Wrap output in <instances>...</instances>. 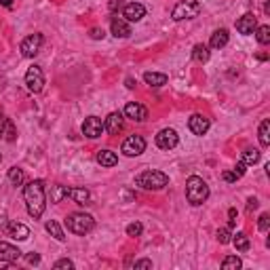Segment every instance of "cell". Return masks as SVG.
Masks as SVG:
<instances>
[{
	"mask_svg": "<svg viewBox=\"0 0 270 270\" xmlns=\"http://www.w3.org/2000/svg\"><path fill=\"white\" fill-rule=\"evenodd\" d=\"M144 15H146V7L139 2H129V4H125V9H122V17H125L127 21H139V19H144Z\"/></svg>",
	"mask_w": 270,
	"mask_h": 270,
	"instance_id": "9a60e30c",
	"label": "cell"
},
{
	"mask_svg": "<svg viewBox=\"0 0 270 270\" xmlns=\"http://www.w3.org/2000/svg\"><path fill=\"white\" fill-rule=\"evenodd\" d=\"M199 13H201L199 0H180L171 11V17L175 21H182V19H194V17H199Z\"/></svg>",
	"mask_w": 270,
	"mask_h": 270,
	"instance_id": "5b68a950",
	"label": "cell"
},
{
	"mask_svg": "<svg viewBox=\"0 0 270 270\" xmlns=\"http://www.w3.org/2000/svg\"><path fill=\"white\" fill-rule=\"evenodd\" d=\"M68 196L70 199H74L76 205H87L91 201V192L84 188H68Z\"/></svg>",
	"mask_w": 270,
	"mask_h": 270,
	"instance_id": "ffe728a7",
	"label": "cell"
},
{
	"mask_svg": "<svg viewBox=\"0 0 270 270\" xmlns=\"http://www.w3.org/2000/svg\"><path fill=\"white\" fill-rule=\"evenodd\" d=\"M230 243H235V247L238 251H247L249 249V238H247L245 232H238V235H235V238H232Z\"/></svg>",
	"mask_w": 270,
	"mask_h": 270,
	"instance_id": "83f0119b",
	"label": "cell"
},
{
	"mask_svg": "<svg viewBox=\"0 0 270 270\" xmlns=\"http://www.w3.org/2000/svg\"><path fill=\"white\" fill-rule=\"evenodd\" d=\"M40 262V255L38 253H30L28 255V264H38Z\"/></svg>",
	"mask_w": 270,
	"mask_h": 270,
	"instance_id": "b9f144b4",
	"label": "cell"
},
{
	"mask_svg": "<svg viewBox=\"0 0 270 270\" xmlns=\"http://www.w3.org/2000/svg\"><path fill=\"white\" fill-rule=\"evenodd\" d=\"M0 4H4V7H11V4H13V0H0Z\"/></svg>",
	"mask_w": 270,
	"mask_h": 270,
	"instance_id": "bcb514c9",
	"label": "cell"
},
{
	"mask_svg": "<svg viewBox=\"0 0 270 270\" xmlns=\"http://www.w3.org/2000/svg\"><path fill=\"white\" fill-rule=\"evenodd\" d=\"M23 199H26V207H28L30 216H32L34 219L42 218L45 207H47L45 182H42V180H32L26 188H23Z\"/></svg>",
	"mask_w": 270,
	"mask_h": 270,
	"instance_id": "6da1fadb",
	"label": "cell"
},
{
	"mask_svg": "<svg viewBox=\"0 0 270 270\" xmlns=\"http://www.w3.org/2000/svg\"><path fill=\"white\" fill-rule=\"evenodd\" d=\"M26 84L32 93H40L42 87H45V74H42L40 66H32L26 72Z\"/></svg>",
	"mask_w": 270,
	"mask_h": 270,
	"instance_id": "52a82bcc",
	"label": "cell"
},
{
	"mask_svg": "<svg viewBox=\"0 0 270 270\" xmlns=\"http://www.w3.org/2000/svg\"><path fill=\"white\" fill-rule=\"evenodd\" d=\"M21 257V251L13 245L0 241V262H17Z\"/></svg>",
	"mask_w": 270,
	"mask_h": 270,
	"instance_id": "ac0fdd59",
	"label": "cell"
},
{
	"mask_svg": "<svg viewBox=\"0 0 270 270\" xmlns=\"http://www.w3.org/2000/svg\"><path fill=\"white\" fill-rule=\"evenodd\" d=\"M0 161H2V154H0Z\"/></svg>",
	"mask_w": 270,
	"mask_h": 270,
	"instance_id": "7dc6e473",
	"label": "cell"
},
{
	"mask_svg": "<svg viewBox=\"0 0 270 270\" xmlns=\"http://www.w3.org/2000/svg\"><path fill=\"white\" fill-rule=\"evenodd\" d=\"M188 129L192 131L194 135H205L209 131V118L202 114H192L188 120Z\"/></svg>",
	"mask_w": 270,
	"mask_h": 270,
	"instance_id": "4fadbf2b",
	"label": "cell"
},
{
	"mask_svg": "<svg viewBox=\"0 0 270 270\" xmlns=\"http://www.w3.org/2000/svg\"><path fill=\"white\" fill-rule=\"evenodd\" d=\"M55 268H57V270H61V268L72 270V268H74V262H70V260H59V262H55Z\"/></svg>",
	"mask_w": 270,
	"mask_h": 270,
	"instance_id": "8d00e7d4",
	"label": "cell"
},
{
	"mask_svg": "<svg viewBox=\"0 0 270 270\" xmlns=\"http://www.w3.org/2000/svg\"><path fill=\"white\" fill-rule=\"evenodd\" d=\"M255 28H257V19H255V15H243V17H238L236 19V30H238V34H243V36H249V34H253L255 32Z\"/></svg>",
	"mask_w": 270,
	"mask_h": 270,
	"instance_id": "2e32d148",
	"label": "cell"
},
{
	"mask_svg": "<svg viewBox=\"0 0 270 270\" xmlns=\"http://www.w3.org/2000/svg\"><path fill=\"white\" fill-rule=\"evenodd\" d=\"M245 169H247V165H245V163H236V167H235V173H236L238 177H243V175H245Z\"/></svg>",
	"mask_w": 270,
	"mask_h": 270,
	"instance_id": "ab89813d",
	"label": "cell"
},
{
	"mask_svg": "<svg viewBox=\"0 0 270 270\" xmlns=\"http://www.w3.org/2000/svg\"><path fill=\"white\" fill-rule=\"evenodd\" d=\"M45 228H47L49 235L55 236L57 241H66V235H64V230H61V226H59L57 222H53V219H51V222H47V224H45Z\"/></svg>",
	"mask_w": 270,
	"mask_h": 270,
	"instance_id": "d4e9b609",
	"label": "cell"
},
{
	"mask_svg": "<svg viewBox=\"0 0 270 270\" xmlns=\"http://www.w3.org/2000/svg\"><path fill=\"white\" fill-rule=\"evenodd\" d=\"M228 45V30H216V32L211 34V40H209V47L211 49H224Z\"/></svg>",
	"mask_w": 270,
	"mask_h": 270,
	"instance_id": "44dd1931",
	"label": "cell"
},
{
	"mask_svg": "<svg viewBox=\"0 0 270 270\" xmlns=\"http://www.w3.org/2000/svg\"><path fill=\"white\" fill-rule=\"evenodd\" d=\"M257 228H260L262 232H268V228H270V216L268 213H262L260 216V219H257Z\"/></svg>",
	"mask_w": 270,
	"mask_h": 270,
	"instance_id": "e575fe53",
	"label": "cell"
},
{
	"mask_svg": "<svg viewBox=\"0 0 270 270\" xmlns=\"http://www.w3.org/2000/svg\"><path fill=\"white\" fill-rule=\"evenodd\" d=\"M228 218L230 219H236V209H228Z\"/></svg>",
	"mask_w": 270,
	"mask_h": 270,
	"instance_id": "ee69618b",
	"label": "cell"
},
{
	"mask_svg": "<svg viewBox=\"0 0 270 270\" xmlns=\"http://www.w3.org/2000/svg\"><path fill=\"white\" fill-rule=\"evenodd\" d=\"M122 154L125 156H139L146 150V139L142 135H129V137L122 142Z\"/></svg>",
	"mask_w": 270,
	"mask_h": 270,
	"instance_id": "8992f818",
	"label": "cell"
},
{
	"mask_svg": "<svg viewBox=\"0 0 270 270\" xmlns=\"http://www.w3.org/2000/svg\"><path fill=\"white\" fill-rule=\"evenodd\" d=\"M135 184L144 190H163L169 184V177L165 175L163 171L148 169V171H144V173H139L137 177H135Z\"/></svg>",
	"mask_w": 270,
	"mask_h": 270,
	"instance_id": "3957f363",
	"label": "cell"
},
{
	"mask_svg": "<svg viewBox=\"0 0 270 270\" xmlns=\"http://www.w3.org/2000/svg\"><path fill=\"white\" fill-rule=\"evenodd\" d=\"M255 38H257L260 45H268V42H270V26L255 28Z\"/></svg>",
	"mask_w": 270,
	"mask_h": 270,
	"instance_id": "f546056e",
	"label": "cell"
},
{
	"mask_svg": "<svg viewBox=\"0 0 270 270\" xmlns=\"http://www.w3.org/2000/svg\"><path fill=\"white\" fill-rule=\"evenodd\" d=\"M142 230H144L142 224H139V222H133V224L127 226V236H139V235H142Z\"/></svg>",
	"mask_w": 270,
	"mask_h": 270,
	"instance_id": "836d02e7",
	"label": "cell"
},
{
	"mask_svg": "<svg viewBox=\"0 0 270 270\" xmlns=\"http://www.w3.org/2000/svg\"><path fill=\"white\" fill-rule=\"evenodd\" d=\"M9 182L13 184V186H21L23 184V171L19 167H11L9 169Z\"/></svg>",
	"mask_w": 270,
	"mask_h": 270,
	"instance_id": "4dcf8cb0",
	"label": "cell"
},
{
	"mask_svg": "<svg viewBox=\"0 0 270 270\" xmlns=\"http://www.w3.org/2000/svg\"><path fill=\"white\" fill-rule=\"evenodd\" d=\"M135 268H152V262L150 260H137L135 262Z\"/></svg>",
	"mask_w": 270,
	"mask_h": 270,
	"instance_id": "60d3db41",
	"label": "cell"
},
{
	"mask_svg": "<svg viewBox=\"0 0 270 270\" xmlns=\"http://www.w3.org/2000/svg\"><path fill=\"white\" fill-rule=\"evenodd\" d=\"M257 161H260V150H245L243 152V154H241V163H245V165H247V167H249V165H255Z\"/></svg>",
	"mask_w": 270,
	"mask_h": 270,
	"instance_id": "484cf974",
	"label": "cell"
},
{
	"mask_svg": "<svg viewBox=\"0 0 270 270\" xmlns=\"http://www.w3.org/2000/svg\"><path fill=\"white\" fill-rule=\"evenodd\" d=\"M40 47H42V34H30L21 40L19 49H21L23 57H34V55H38Z\"/></svg>",
	"mask_w": 270,
	"mask_h": 270,
	"instance_id": "ba28073f",
	"label": "cell"
},
{
	"mask_svg": "<svg viewBox=\"0 0 270 270\" xmlns=\"http://www.w3.org/2000/svg\"><path fill=\"white\" fill-rule=\"evenodd\" d=\"M95 158L101 167H114V165L118 163V156H116V152H112V150H100Z\"/></svg>",
	"mask_w": 270,
	"mask_h": 270,
	"instance_id": "7402d4cb",
	"label": "cell"
},
{
	"mask_svg": "<svg viewBox=\"0 0 270 270\" xmlns=\"http://www.w3.org/2000/svg\"><path fill=\"white\" fill-rule=\"evenodd\" d=\"M192 57H194V61H199V64H205V61H209V57H211L209 47H207V45H194Z\"/></svg>",
	"mask_w": 270,
	"mask_h": 270,
	"instance_id": "cb8c5ba5",
	"label": "cell"
},
{
	"mask_svg": "<svg viewBox=\"0 0 270 270\" xmlns=\"http://www.w3.org/2000/svg\"><path fill=\"white\" fill-rule=\"evenodd\" d=\"M66 226L70 232L83 236V235H87V232L93 230L95 219H93V216H89V213H72V216H68Z\"/></svg>",
	"mask_w": 270,
	"mask_h": 270,
	"instance_id": "277c9868",
	"label": "cell"
},
{
	"mask_svg": "<svg viewBox=\"0 0 270 270\" xmlns=\"http://www.w3.org/2000/svg\"><path fill=\"white\" fill-rule=\"evenodd\" d=\"M122 114H125L127 118H131L133 122H144L146 118H148V110H146V106H142V103H137V101L127 103Z\"/></svg>",
	"mask_w": 270,
	"mask_h": 270,
	"instance_id": "8fae6325",
	"label": "cell"
},
{
	"mask_svg": "<svg viewBox=\"0 0 270 270\" xmlns=\"http://www.w3.org/2000/svg\"><path fill=\"white\" fill-rule=\"evenodd\" d=\"M241 266H243V262H241V257H236V255H228V257H224V262H222L224 270H238Z\"/></svg>",
	"mask_w": 270,
	"mask_h": 270,
	"instance_id": "f1b7e54d",
	"label": "cell"
},
{
	"mask_svg": "<svg viewBox=\"0 0 270 270\" xmlns=\"http://www.w3.org/2000/svg\"><path fill=\"white\" fill-rule=\"evenodd\" d=\"M51 199L53 202H61V199H68V186H55Z\"/></svg>",
	"mask_w": 270,
	"mask_h": 270,
	"instance_id": "1f68e13d",
	"label": "cell"
},
{
	"mask_svg": "<svg viewBox=\"0 0 270 270\" xmlns=\"http://www.w3.org/2000/svg\"><path fill=\"white\" fill-rule=\"evenodd\" d=\"M253 209H257V201L255 199H249L247 201V211H253Z\"/></svg>",
	"mask_w": 270,
	"mask_h": 270,
	"instance_id": "7bdbcfd3",
	"label": "cell"
},
{
	"mask_svg": "<svg viewBox=\"0 0 270 270\" xmlns=\"http://www.w3.org/2000/svg\"><path fill=\"white\" fill-rule=\"evenodd\" d=\"M0 226H2L4 230L9 232L13 238H17V241H26V238L30 236V228L28 226H23L19 222H4V218L0 219Z\"/></svg>",
	"mask_w": 270,
	"mask_h": 270,
	"instance_id": "9c48e42d",
	"label": "cell"
},
{
	"mask_svg": "<svg viewBox=\"0 0 270 270\" xmlns=\"http://www.w3.org/2000/svg\"><path fill=\"white\" fill-rule=\"evenodd\" d=\"M15 127L13 122H11L9 118H4L2 114H0V139H7V142H13L15 139Z\"/></svg>",
	"mask_w": 270,
	"mask_h": 270,
	"instance_id": "d6986e66",
	"label": "cell"
},
{
	"mask_svg": "<svg viewBox=\"0 0 270 270\" xmlns=\"http://www.w3.org/2000/svg\"><path fill=\"white\" fill-rule=\"evenodd\" d=\"M186 199L190 205L199 207L209 199V186L205 184V180L199 175H190L186 182Z\"/></svg>",
	"mask_w": 270,
	"mask_h": 270,
	"instance_id": "7a4b0ae2",
	"label": "cell"
},
{
	"mask_svg": "<svg viewBox=\"0 0 270 270\" xmlns=\"http://www.w3.org/2000/svg\"><path fill=\"white\" fill-rule=\"evenodd\" d=\"M156 146L161 150H173L177 146V133L173 131V129H163V131H158Z\"/></svg>",
	"mask_w": 270,
	"mask_h": 270,
	"instance_id": "30bf717a",
	"label": "cell"
},
{
	"mask_svg": "<svg viewBox=\"0 0 270 270\" xmlns=\"http://www.w3.org/2000/svg\"><path fill=\"white\" fill-rule=\"evenodd\" d=\"M218 241L222 243V245H228V243L232 241V232H230V228H219V230H218Z\"/></svg>",
	"mask_w": 270,
	"mask_h": 270,
	"instance_id": "d6a6232c",
	"label": "cell"
},
{
	"mask_svg": "<svg viewBox=\"0 0 270 270\" xmlns=\"http://www.w3.org/2000/svg\"><path fill=\"white\" fill-rule=\"evenodd\" d=\"M122 7V0H110L108 2V9H110V13H116Z\"/></svg>",
	"mask_w": 270,
	"mask_h": 270,
	"instance_id": "f35d334b",
	"label": "cell"
},
{
	"mask_svg": "<svg viewBox=\"0 0 270 270\" xmlns=\"http://www.w3.org/2000/svg\"><path fill=\"white\" fill-rule=\"evenodd\" d=\"M110 28H112V34L116 38H127V36H131V26H129V21L122 19V17H112Z\"/></svg>",
	"mask_w": 270,
	"mask_h": 270,
	"instance_id": "e0dca14e",
	"label": "cell"
},
{
	"mask_svg": "<svg viewBox=\"0 0 270 270\" xmlns=\"http://www.w3.org/2000/svg\"><path fill=\"white\" fill-rule=\"evenodd\" d=\"M260 144L270 146V120L268 118H264L260 125Z\"/></svg>",
	"mask_w": 270,
	"mask_h": 270,
	"instance_id": "4316f807",
	"label": "cell"
},
{
	"mask_svg": "<svg viewBox=\"0 0 270 270\" xmlns=\"http://www.w3.org/2000/svg\"><path fill=\"white\" fill-rule=\"evenodd\" d=\"M103 131V122L101 118H97V116H89V118H84L83 122V133L87 135V137L91 139H95V137H100Z\"/></svg>",
	"mask_w": 270,
	"mask_h": 270,
	"instance_id": "7c38bea8",
	"label": "cell"
},
{
	"mask_svg": "<svg viewBox=\"0 0 270 270\" xmlns=\"http://www.w3.org/2000/svg\"><path fill=\"white\" fill-rule=\"evenodd\" d=\"M222 180H224V182H228V184H232V182H236V180H238V175L235 173V171H224V173H222Z\"/></svg>",
	"mask_w": 270,
	"mask_h": 270,
	"instance_id": "74e56055",
	"label": "cell"
},
{
	"mask_svg": "<svg viewBox=\"0 0 270 270\" xmlns=\"http://www.w3.org/2000/svg\"><path fill=\"white\" fill-rule=\"evenodd\" d=\"M144 81L150 87H165L167 84V74H163V72H146Z\"/></svg>",
	"mask_w": 270,
	"mask_h": 270,
	"instance_id": "603a6c76",
	"label": "cell"
},
{
	"mask_svg": "<svg viewBox=\"0 0 270 270\" xmlns=\"http://www.w3.org/2000/svg\"><path fill=\"white\" fill-rule=\"evenodd\" d=\"M89 36H91L93 40H101L103 36H106V32H103V28H93V30L89 32Z\"/></svg>",
	"mask_w": 270,
	"mask_h": 270,
	"instance_id": "d590c367",
	"label": "cell"
},
{
	"mask_svg": "<svg viewBox=\"0 0 270 270\" xmlns=\"http://www.w3.org/2000/svg\"><path fill=\"white\" fill-rule=\"evenodd\" d=\"M125 127V120H122V114L120 112H110L108 118L103 120V129L110 133V135H118Z\"/></svg>",
	"mask_w": 270,
	"mask_h": 270,
	"instance_id": "5bb4252c",
	"label": "cell"
},
{
	"mask_svg": "<svg viewBox=\"0 0 270 270\" xmlns=\"http://www.w3.org/2000/svg\"><path fill=\"white\" fill-rule=\"evenodd\" d=\"M127 87H129V89L135 87V81H133V78H127Z\"/></svg>",
	"mask_w": 270,
	"mask_h": 270,
	"instance_id": "f6af8a7d",
	"label": "cell"
}]
</instances>
